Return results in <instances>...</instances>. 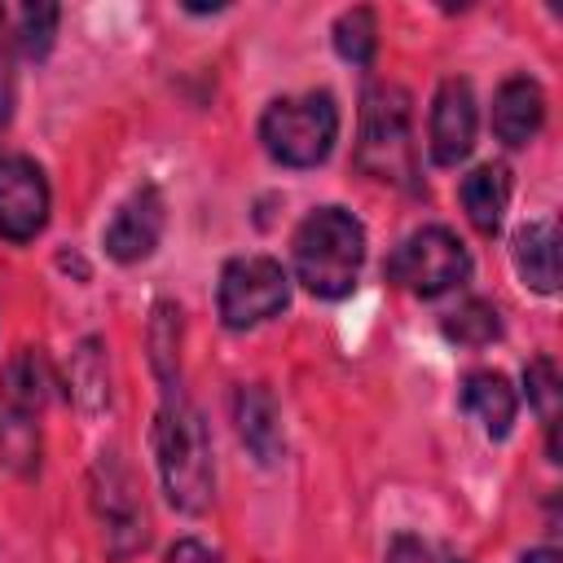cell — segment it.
I'll use <instances>...</instances> for the list:
<instances>
[{"instance_id": "1", "label": "cell", "mask_w": 563, "mask_h": 563, "mask_svg": "<svg viewBox=\"0 0 563 563\" xmlns=\"http://www.w3.org/2000/svg\"><path fill=\"white\" fill-rule=\"evenodd\" d=\"M154 462L163 493L176 510L198 515L211 506L216 493V466H211V435L198 405L185 396V387H163V405L154 413Z\"/></svg>"}, {"instance_id": "2", "label": "cell", "mask_w": 563, "mask_h": 563, "mask_svg": "<svg viewBox=\"0 0 563 563\" xmlns=\"http://www.w3.org/2000/svg\"><path fill=\"white\" fill-rule=\"evenodd\" d=\"M295 277L317 299H343L356 290L365 264V224L347 207H317L299 220L290 238Z\"/></svg>"}, {"instance_id": "3", "label": "cell", "mask_w": 563, "mask_h": 563, "mask_svg": "<svg viewBox=\"0 0 563 563\" xmlns=\"http://www.w3.org/2000/svg\"><path fill=\"white\" fill-rule=\"evenodd\" d=\"M339 141V106L325 88L277 97L260 114V145L282 167H317Z\"/></svg>"}, {"instance_id": "4", "label": "cell", "mask_w": 563, "mask_h": 563, "mask_svg": "<svg viewBox=\"0 0 563 563\" xmlns=\"http://www.w3.org/2000/svg\"><path fill=\"white\" fill-rule=\"evenodd\" d=\"M409 92L400 84H369L361 97V141H356V163L374 180L391 185H413L418 176V154H413V110Z\"/></svg>"}, {"instance_id": "5", "label": "cell", "mask_w": 563, "mask_h": 563, "mask_svg": "<svg viewBox=\"0 0 563 563\" xmlns=\"http://www.w3.org/2000/svg\"><path fill=\"white\" fill-rule=\"evenodd\" d=\"M383 273L391 286H400L418 299H435V295H444L471 277V251L462 246V238L453 229L422 224L387 255Z\"/></svg>"}, {"instance_id": "6", "label": "cell", "mask_w": 563, "mask_h": 563, "mask_svg": "<svg viewBox=\"0 0 563 563\" xmlns=\"http://www.w3.org/2000/svg\"><path fill=\"white\" fill-rule=\"evenodd\" d=\"M290 303V273L273 255H238L220 268L216 308L229 330H251Z\"/></svg>"}, {"instance_id": "7", "label": "cell", "mask_w": 563, "mask_h": 563, "mask_svg": "<svg viewBox=\"0 0 563 563\" xmlns=\"http://www.w3.org/2000/svg\"><path fill=\"white\" fill-rule=\"evenodd\" d=\"M53 211L48 176L35 158L0 150V238L4 242H31L44 233Z\"/></svg>"}, {"instance_id": "8", "label": "cell", "mask_w": 563, "mask_h": 563, "mask_svg": "<svg viewBox=\"0 0 563 563\" xmlns=\"http://www.w3.org/2000/svg\"><path fill=\"white\" fill-rule=\"evenodd\" d=\"M92 497H97V510H101V523H106V537H110L114 554H128V550L145 545V506H141L136 484H132V475H128V466L119 462L114 449L97 457Z\"/></svg>"}, {"instance_id": "9", "label": "cell", "mask_w": 563, "mask_h": 563, "mask_svg": "<svg viewBox=\"0 0 563 563\" xmlns=\"http://www.w3.org/2000/svg\"><path fill=\"white\" fill-rule=\"evenodd\" d=\"M475 128H479L475 88L466 79H444L435 88V97H431V123H427L431 163L457 167L475 150Z\"/></svg>"}, {"instance_id": "10", "label": "cell", "mask_w": 563, "mask_h": 563, "mask_svg": "<svg viewBox=\"0 0 563 563\" xmlns=\"http://www.w3.org/2000/svg\"><path fill=\"white\" fill-rule=\"evenodd\" d=\"M167 224V202L158 194V185H141L136 194H128L114 211V220L101 233V246L114 264H136L145 255H154L158 238Z\"/></svg>"}, {"instance_id": "11", "label": "cell", "mask_w": 563, "mask_h": 563, "mask_svg": "<svg viewBox=\"0 0 563 563\" xmlns=\"http://www.w3.org/2000/svg\"><path fill=\"white\" fill-rule=\"evenodd\" d=\"M233 427L246 453L260 466H277L286 457V431H282V409L277 396L264 383H242L233 391Z\"/></svg>"}, {"instance_id": "12", "label": "cell", "mask_w": 563, "mask_h": 563, "mask_svg": "<svg viewBox=\"0 0 563 563\" xmlns=\"http://www.w3.org/2000/svg\"><path fill=\"white\" fill-rule=\"evenodd\" d=\"M545 123V92L537 79L528 75H510L501 79V88L493 92V132L501 145L519 150L528 145Z\"/></svg>"}, {"instance_id": "13", "label": "cell", "mask_w": 563, "mask_h": 563, "mask_svg": "<svg viewBox=\"0 0 563 563\" xmlns=\"http://www.w3.org/2000/svg\"><path fill=\"white\" fill-rule=\"evenodd\" d=\"M510 260L515 273L528 290L537 295H554L559 290V233L554 220H528L515 229L510 238Z\"/></svg>"}, {"instance_id": "14", "label": "cell", "mask_w": 563, "mask_h": 563, "mask_svg": "<svg viewBox=\"0 0 563 563\" xmlns=\"http://www.w3.org/2000/svg\"><path fill=\"white\" fill-rule=\"evenodd\" d=\"M462 409L484 427L488 440H506L519 413V396L506 374L497 369H471L462 378Z\"/></svg>"}, {"instance_id": "15", "label": "cell", "mask_w": 563, "mask_h": 563, "mask_svg": "<svg viewBox=\"0 0 563 563\" xmlns=\"http://www.w3.org/2000/svg\"><path fill=\"white\" fill-rule=\"evenodd\" d=\"M457 198H462L466 220L484 238H493L501 229V220H506V207H510V167L506 163H479V167H471L462 176V185H457Z\"/></svg>"}, {"instance_id": "16", "label": "cell", "mask_w": 563, "mask_h": 563, "mask_svg": "<svg viewBox=\"0 0 563 563\" xmlns=\"http://www.w3.org/2000/svg\"><path fill=\"white\" fill-rule=\"evenodd\" d=\"M48 387H53V374H48V361L40 356V347H18L0 374V400L40 418V409L48 405Z\"/></svg>"}, {"instance_id": "17", "label": "cell", "mask_w": 563, "mask_h": 563, "mask_svg": "<svg viewBox=\"0 0 563 563\" xmlns=\"http://www.w3.org/2000/svg\"><path fill=\"white\" fill-rule=\"evenodd\" d=\"M57 4H9L0 9V26H4V40L22 53V57H44L48 44H53V31H57Z\"/></svg>"}, {"instance_id": "18", "label": "cell", "mask_w": 563, "mask_h": 563, "mask_svg": "<svg viewBox=\"0 0 563 563\" xmlns=\"http://www.w3.org/2000/svg\"><path fill=\"white\" fill-rule=\"evenodd\" d=\"M0 457L18 475H31L40 466V422L26 409H13L0 400Z\"/></svg>"}, {"instance_id": "19", "label": "cell", "mask_w": 563, "mask_h": 563, "mask_svg": "<svg viewBox=\"0 0 563 563\" xmlns=\"http://www.w3.org/2000/svg\"><path fill=\"white\" fill-rule=\"evenodd\" d=\"M440 330H444V339L457 343V347H484V343H493V339L501 334V312H497L488 299H466V303H457L453 312H444Z\"/></svg>"}, {"instance_id": "20", "label": "cell", "mask_w": 563, "mask_h": 563, "mask_svg": "<svg viewBox=\"0 0 563 563\" xmlns=\"http://www.w3.org/2000/svg\"><path fill=\"white\" fill-rule=\"evenodd\" d=\"M334 48L343 62L352 66H369L374 62V48H378V22H374V9L356 4V9H343L334 18Z\"/></svg>"}, {"instance_id": "21", "label": "cell", "mask_w": 563, "mask_h": 563, "mask_svg": "<svg viewBox=\"0 0 563 563\" xmlns=\"http://www.w3.org/2000/svg\"><path fill=\"white\" fill-rule=\"evenodd\" d=\"M523 391H528V405L541 413V422H545V431L554 435V427H559V369H554V361L550 356H532L528 365H523Z\"/></svg>"}, {"instance_id": "22", "label": "cell", "mask_w": 563, "mask_h": 563, "mask_svg": "<svg viewBox=\"0 0 563 563\" xmlns=\"http://www.w3.org/2000/svg\"><path fill=\"white\" fill-rule=\"evenodd\" d=\"M167 563H216V554H211L202 541L185 537V541H176V545L167 550Z\"/></svg>"}, {"instance_id": "23", "label": "cell", "mask_w": 563, "mask_h": 563, "mask_svg": "<svg viewBox=\"0 0 563 563\" xmlns=\"http://www.w3.org/2000/svg\"><path fill=\"white\" fill-rule=\"evenodd\" d=\"M427 559H431L427 545L413 541V537H396L391 550H387V563H427Z\"/></svg>"}, {"instance_id": "24", "label": "cell", "mask_w": 563, "mask_h": 563, "mask_svg": "<svg viewBox=\"0 0 563 563\" xmlns=\"http://www.w3.org/2000/svg\"><path fill=\"white\" fill-rule=\"evenodd\" d=\"M9 106H13V88H9V75L0 70V128L9 123Z\"/></svg>"}, {"instance_id": "25", "label": "cell", "mask_w": 563, "mask_h": 563, "mask_svg": "<svg viewBox=\"0 0 563 563\" xmlns=\"http://www.w3.org/2000/svg\"><path fill=\"white\" fill-rule=\"evenodd\" d=\"M519 563H559V550H550V545H537V550H528Z\"/></svg>"}]
</instances>
